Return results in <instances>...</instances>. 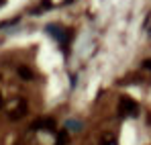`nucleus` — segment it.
Here are the masks:
<instances>
[{"mask_svg":"<svg viewBox=\"0 0 151 145\" xmlns=\"http://www.w3.org/2000/svg\"><path fill=\"white\" fill-rule=\"evenodd\" d=\"M68 141H70V131H68V129L59 131V133H57V141H55V145H68Z\"/></svg>","mask_w":151,"mask_h":145,"instance_id":"obj_5","label":"nucleus"},{"mask_svg":"<svg viewBox=\"0 0 151 145\" xmlns=\"http://www.w3.org/2000/svg\"><path fill=\"white\" fill-rule=\"evenodd\" d=\"M2 4H4V0H0V6H2Z\"/></svg>","mask_w":151,"mask_h":145,"instance_id":"obj_12","label":"nucleus"},{"mask_svg":"<svg viewBox=\"0 0 151 145\" xmlns=\"http://www.w3.org/2000/svg\"><path fill=\"white\" fill-rule=\"evenodd\" d=\"M27 115V102L23 98H14L12 104H10V110H8V119L10 121H19Z\"/></svg>","mask_w":151,"mask_h":145,"instance_id":"obj_3","label":"nucleus"},{"mask_svg":"<svg viewBox=\"0 0 151 145\" xmlns=\"http://www.w3.org/2000/svg\"><path fill=\"white\" fill-rule=\"evenodd\" d=\"M143 68H145V70H151V59H145V61H143Z\"/></svg>","mask_w":151,"mask_h":145,"instance_id":"obj_9","label":"nucleus"},{"mask_svg":"<svg viewBox=\"0 0 151 145\" xmlns=\"http://www.w3.org/2000/svg\"><path fill=\"white\" fill-rule=\"evenodd\" d=\"M41 8H51V2L49 0H43V2H41Z\"/></svg>","mask_w":151,"mask_h":145,"instance_id":"obj_8","label":"nucleus"},{"mask_svg":"<svg viewBox=\"0 0 151 145\" xmlns=\"http://www.w3.org/2000/svg\"><path fill=\"white\" fill-rule=\"evenodd\" d=\"M31 129L33 131H55V119H37V121L31 123Z\"/></svg>","mask_w":151,"mask_h":145,"instance_id":"obj_4","label":"nucleus"},{"mask_svg":"<svg viewBox=\"0 0 151 145\" xmlns=\"http://www.w3.org/2000/svg\"><path fill=\"white\" fill-rule=\"evenodd\" d=\"M102 145H119V143H116V139H114L112 135H108V133H106V135L102 137Z\"/></svg>","mask_w":151,"mask_h":145,"instance_id":"obj_7","label":"nucleus"},{"mask_svg":"<svg viewBox=\"0 0 151 145\" xmlns=\"http://www.w3.org/2000/svg\"><path fill=\"white\" fill-rule=\"evenodd\" d=\"M70 31H72V29H63V27H59V25H49V27H47V33H49L51 37H55L63 49L68 47V41H70V37H72Z\"/></svg>","mask_w":151,"mask_h":145,"instance_id":"obj_2","label":"nucleus"},{"mask_svg":"<svg viewBox=\"0 0 151 145\" xmlns=\"http://www.w3.org/2000/svg\"><path fill=\"white\" fill-rule=\"evenodd\" d=\"M68 2H74V0H65V4H68Z\"/></svg>","mask_w":151,"mask_h":145,"instance_id":"obj_11","label":"nucleus"},{"mask_svg":"<svg viewBox=\"0 0 151 145\" xmlns=\"http://www.w3.org/2000/svg\"><path fill=\"white\" fill-rule=\"evenodd\" d=\"M119 113H121V117H139V104L133 100V98L129 96H123L119 100Z\"/></svg>","mask_w":151,"mask_h":145,"instance_id":"obj_1","label":"nucleus"},{"mask_svg":"<svg viewBox=\"0 0 151 145\" xmlns=\"http://www.w3.org/2000/svg\"><path fill=\"white\" fill-rule=\"evenodd\" d=\"M0 108H2V94H0Z\"/></svg>","mask_w":151,"mask_h":145,"instance_id":"obj_10","label":"nucleus"},{"mask_svg":"<svg viewBox=\"0 0 151 145\" xmlns=\"http://www.w3.org/2000/svg\"><path fill=\"white\" fill-rule=\"evenodd\" d=\"M17 72H19V76H21L23 80H33V72H31L29 68H25V66H21Z\"/></svg>","mask_w":151,"mask_h":145,"instance_id":"obj_6","label":"nucleus"}]
</instances>
